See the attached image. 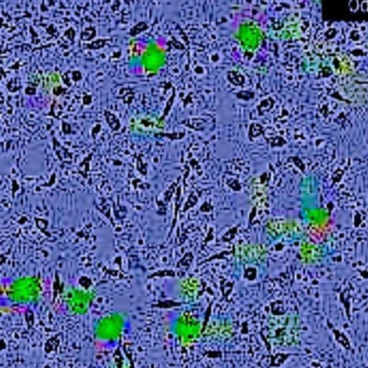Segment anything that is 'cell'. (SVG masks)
<instances>
[{
	"instance_id": "cell-1",
	"label": "cell",
	"mask_w": 368,
	"mask_h": 368,
	"mask_svg": "<svg viewBox=\"0 0 368 368\" xmlns=\"http://www.w3.org/2000/svg\"><path fill=\"white\" fill-rule=\"evenodd\" d=\"M120 332L121 326L119 322L113 318H108L97 327V337L104 341H110L118 338Z\"/></svg>"
}]
</instances>
